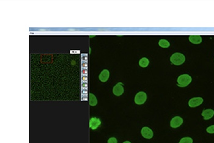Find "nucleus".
<instances>
[{
	"label": "nucleus",
	"mask_w": 214,
	"mask_h": 143,
	"mask_svg": "<svg viewBox=\"0 0 214 143\" xmlns=\"http://www.w3.org/2000/svg\"><path fill=\"white\" fill-rule=\"evenodd\" d=\"M185 56L179 53H174L170 58V61L171 63H173L176 65H180L185 62Z\"/></svg>",
	"instance_id": "f257e3e1"
},
{
	"label": "nucleus",
	"mask_w": 214,
	"mask_h": 143,
	"mask_svg": "<svg viewBox=\"0 0 214 143\" xmlns=\"http://www.w3.org/2000/svg\"><path fill=\"white\" fill-rule=\"evenodd\" d=\"M192 78L191 76L188 74H183L180 75L177 78V84L180 87H186L189 85L191 82Z\"/></svg>",
	"instance_id": "f03ea898"
},
{
	"label": "nucleus",
	"mask_w": 214,
	"mask_h": 143,
	"mask_svg": "<svg viewBox=\"0 0 214 143\" xmlns=\"http://www.w3.org/2000/svg\"><path fill=\"white\" fill-rule=\"evenodd\" d=\"M147 100V94L144 92H139L135 97V102L137 105H142Z\"/></svg>",
	"instance_id": "7ed1b4c3"
},
{
	"label": "nucleus",
	"mask_w": 214,
	"mask_h": 143,
	"mask_svg": "<svg viewBox=\"0 0 214 143\" xmlns=\"http://www.w3.org/2000/svg\"><path fill=\"white\" fill-rule=\"evenodd\" d=\"M183 123V119L179 116H176L171 119L170 122V125L173 129H176L179 127Z\"/></svg>",
	"instance_id": "20e7f679"
},
{
	"label": "nucleus",
	"mask_w": 214,
	"mask_h": 143,
	"mask_svg": "<svg viewBox=\"0 0 214 143\" xmlns=\"http://www.w3.org/2000/svg\"><path fill=\"white\" fill-rule=\"evenodd\" d=\"M141 133L146 139H151L154 135L152 130L148 127H143L141 131Z\"/></svg>",
	"instance_id": "39448f33"
},
{
	"label": "nucleus",
	"mask_w": 214,
	"mask_h": 143,
	"mask_svg": "<svg viewBox=\"0 0 214 143\" xmlns=\"http://www.w3.org/2000/svg\"><path fill=\"white\" fill-rule=\"evenodd\" d=\"M203 99L201 97H194L191 99L189 101V105L191 108H195V107L201 105L203 102Z\"/></svg>",
	"instance_id": "423d86ee"
},
{
	"label": "nucleus",
	"mask_w": 214,
	"mask_h": 143,
	"mask_svg": "<svg viewBox=\"0 0 214 143\" xmlns=\"http://www.w3.org/2000/svg\"><path fill=\"white\" fill-rule=\"evenodd\" d=\"M124 88L121 83H119L114 86L113 92V94L116 96L121 95L124 93Z\"/></svg>",
	"instance_id": "0eeeda50"
},
{
	"label": "nucleus",
	"mask_w": 214,
	"mask_h": 143,
	"mask_svg": "<svg viewBox=\"0 0 214 143\" xmlns=\"http://www.w3.org/2000/svg\"><path fill=\"white\" fill-rule=\"evenodd\" d=\"M101 120L96 117H92L90 121V127L92 130H96L101 125Z\"/></svg>",
	"instance_id": "6e6552de"
},
{
	"label": "nucleus",
	"mask_w": 214,
	"mask_h": 143,
	"mask_svg": "<svg viewBox=\"0 0 214 143\" xmlns=\"http://www.w3.org/2000/svg\"><path fill=\"white\" fill-rule=\"evenodd\" d=\"M201 115L204 117V119L209 120L211 119L214 116V111L212 109H207L202 111Z\"/></svg>",
	"instance_id": "1a4fd4ad"
},
{
	"label": "nucleus",
	"mask_w": 214,
	"mask_h": 143,
	"mask_svg": "<svg viewBox=\"0 0 214 143\" xmlns=\"http://www.w3.org/2000/svg\"><path fill=\"white\" fill-rule=\"evenodd\" d=\"M109 76V72L108 70H103L101 72V73L99 75V80L102 82H106L108 80Z\"/></svg>",
	"instance_id": "9d476101"
},
{
	"label": "nucleus",
	"mask_w": 214,
	"mask_h": 143,
	"mask_svg": "<svg viewBox=\"0 0 214 143\" xmlns=\"http://www.w3.org/2000/svg\"><path fill=\"white\" fill-rule=\"evenodd\" d=\"M189 40L193 44H199L202 42V38L200 35H190L189 37Z\"/></svg>",
	"instance_id": "9b49d317"
},
{
	"label": "nucleus",
	"mask_w": 214,
	"mask_h": 143,
	"mask_svg": "<svg viewBox=\"0 0 214 143\" xmlns=\"http://www.w3.org/2000/svg\"><path fill=\"white\" fill-rule=\"evenodd\" d=\"M149 64V61L148 58H143L139 61V65L142 67L144 68V67H148Z\"/></svg>",
	"instance_id": "f8f14e48"
},
{
	"label": "nucleus",
	"mask_w": 214,
	"mask_h": 143,
	"mask_svg": "<svg viewBox=\"0 0 214 143\" xmlns=\"http://www.w3.org/2000/svg\"><path fill=\"white\" fill-rule=\"evenodd\" d=\"M97 104V100L96 97V96L92 94H90V105L91 106H95Z\"/></svg>",
	"instance_id": "ddd939ff"
},
{
	"label": "nucleus",
	"mask_w": 214,
	"mask_h": 143,
	"mask_svg": "<svg viewBox=\"0 0 214 143\" xmlns=\"http://www.w3.org/2000/svg\"><path fill=\"white\" fill-rule=\"evenodd\" d=\"M159 45H160V47L162 48H168L170 47V42L166 40L161 39L159 40Z\"/></svg>",
	"instance_id": "4468645a"
},
{
	"label": "nucleus",
	"mask_w": 214,
	"mask_h": 143,
	"mask_svg": "<svg viewBox=\"0 0 214 143\" xmlns=\"http://www.w3.org/2000/svg\"><path fill=\"white\" fill-rule=\"evenodd\" d=\"M193 141L190 137H184L180 140L179 143H193Z\"/></svg>",
	"instance_id": "2eb2a0df"
},
{
	"label": "nucleus",
	"mask_w": 214,
	"mask_h": 143,
	"mask_svg": "<svg viewBox=\"0 0 214 143\" xmlns=\"http://www.w3.org/2000/svg\"><path fill=\"white\" fill-rule=\"evenodd\" d=\"M206 131H207V133H209L213 134L214 133V125L207 127V129H206Z\"/></svg>",
	"instance_id": "dca6fc26"
},
{
	"label": "nucleus",
	"mask_w": 214,
	"mask_h": 143,
	"mask_svg": "<svg viewBox=\"0 0 214 143\" xmlns=\"http://www.w3.org/2000/svg\"><path fill=\"white\" fill-rule=\"evenodd\" d=\"M117 142H118V141L116 138H115L114 137L110 138L108 140V143H117Z\"/></svg>",
	"instance_id": "f3484780"
},
{
	"label": "nucleus",
	"mask_w": 214,
	"mask_h": 143,
	"mask_svg": "<svg viewBox=\"0 0 214 143\" xmlns=\"http://www.w3.org/2000/svg\"><path fill=\"white\" fill-rule=\"evenodd\" d=\"M81 73H82L83 75H86V74H87V73H88V70H87L86 69H83V70H81Z\"/></svg>",
	"instance_id": "a211bd4d"
},
{
	"label": "nucleus",
	"mask_w": 214,
	"mask_h": 143,
	"mask_svg": "<svg viewBox=\"0 0 214 143\" xmlns=\"http://www.w3.org/2000/svg\"><path fill=\"white\" fill-rule=\"evenodd\" d=\"M81 67H83V68H86V67H88V64H87V63H82V64H81Z\"/></svg>",
	"instance_id": "6ab92c4d"
},
{
	"label": "nucleus",
	"mask_w": 214,
	"mask_h": 143,
	"mask_svg": "<svg viewBox=\"0 0 214 143\" xmlns=\"http://www.w3.org/2000/svg\"><path fill=\"white\" fill-rule=\"evenodd\" d=\"M82 59L84 60V61H86L88 59V57L87 56H83V57H82Z\"/></svg>",
	"instance_id": "aec40b11"
},
{
	"label": "nucleus",
	"mask_w": 214,
	"mask_h": 143,
	"mask_svg": "<svg viewBox=\"0 0 214 143\" xmlns=\"http://www.w3.org/2000/svg\"><path fill=\"white\" fill-rule=\"evenodd\" d=\"M82 80H83V81L87 80V76H83L82 77Z\"/></svg>",
	"instance_id": "412c9836"
},
{
	"label": "nucleus",
	"mask_w": 214,
	"mask_h": 143,
	"mask_svg": "<svg viewBox=\"0 0 214 143\" xmlns=\"http://www.w3.org/2000/svg\"><path fill=\"white\" fill-rule=\"evenodd\" d=\"M123 143H131V142H130V141H125Z\"/></svg>",
	"instance_id": "4be33fe9"
}]
</instances>
